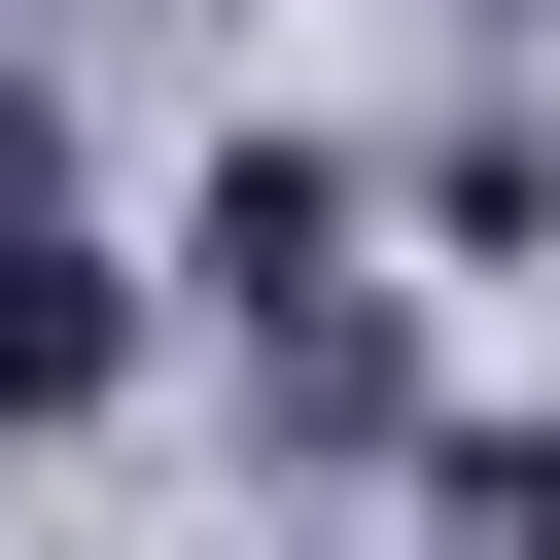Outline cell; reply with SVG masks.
Segmentation results:
<instances>
[{"mask_svg":"<svg viewBox=\"0 0 560 560\" xmlns=\"http://www.w3.org/2000/svg\"><path fill=\"white\" fill-rule=\"evenodd\" d=\"M420 525L455 560H560V420H420Z\"/></svg>","mask_w":560,"mask_h":560,"instance_id":"obj_3","label":"cell"},{"mask_svg":"<svg viewBox=\"0 0 560 560\" xmlns=\"http://www.w3.org/2000/svg\"><path fill=\"white\" fill-rule=\"evenodd\" d=\"M35 175H70V105H35V35H0V210H35Z\"/></svg>","mask_w":560,"mask_h":560,"instance_id":"obj_4","label":"cell"},{"mask_svg":"<svg viewBox=\"0 0 560 560\" xmlns=\"http://www.w3.org/2000/svg\"><path fill=\"white\" fill-rule=\"evenodd\" d=\"M210 350H245V455H420V280H385V245H350V280H245Z\"/></svg>","mask_w":560,"mask_h":560,"instance_id":"obj_1","label":"cell"},{"mask_svg":"<svg viewBox=\"0 0 560 560\" xmlns=\"http://www.w3.org/2000/svg\"><path fill=\"white\" fill-rule=\"evenodd\" d=\"M455 35H560V0H455Z\"/></svg>","mask_w":560,"mask_h":560,"instance_id":"obj_5","label":"cell"},{"mask_svg":"<svg viewBox=\"0 0 560 560\" xmlns=\"http://www.w3.org/2000/svg\"><path fill=\"white\" fill-rule=\"evenodd\" d=\"M105 385H140V245H105L70 175H35V210H0V455H70Z\"/></svg>","mask_w":560,"mask_h":560,"instance_id":"obj_2","label":"cell"}]
</instances>
